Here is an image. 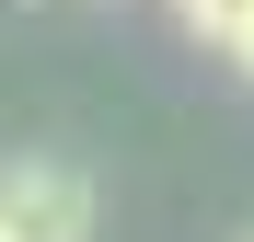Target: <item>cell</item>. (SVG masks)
I'll list each match as a JSON object with an SVG mask.
<instances>
[{
    "label": "cell",
    "instance_id": "3",
    "mask_svg": "<svg viewBox=\"0 0 254 242\" xmlns=\"http://www.w3.org/2000/svg\"><path fill=\"white\" fill-rule=\"evenodd\" d=\"M231 69H243V81H254V23H243V35H231Z\"/></svg>",
    "mask_w": 254,
    "mask_h": 242
},
{
    "label": "cell",
    "instance_id": "1",
    "mask_svg": "<svg viewBox=\"0 0 254 242\" xmlns=\"http://www.w3.org/2000/svg\"><path fill=\"white\" fill-rule=\"evenodd\" d=\"M0 231L12 242H93V173L47 161V150L0 161Z\"/></svg>",
    "mask_w": 254,
    "mask_h": 242
},
{
    "label": "cell",
    "instance_id": "2",
    "mask_svg": "<svg viewBox=\"0 0 254 242\" xmlns=\"http://www.w3.org/2000/svg\"><path fill=\"white\" fill-rule=\"evenodd\" d=\"M174 23L196 35V47H220V58H231V35L254 23V0H174Z\"/></svg>",
    "mask_w": 254,
    "mask_h": 242
},
{
    "label": "cell",
    "instance_id": "4",
    "mask_svg": "<svg viewBox=\"0 0 254 242\" xmlns=\"http://www.w3.org/2000/svg\"><path fill=\"white\" fill-rule=\"evenodd\" d=\"M0 242H12V231H0Z\"/></svg>",
    "mask_w": 254,
    "mask_h": 242
}]
</instances>
